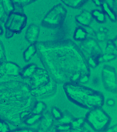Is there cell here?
I'll return each instance as SVG.
<instances>
[{"instance_id": "6da1fadb", "label": "cell", "mask_w": 117, "mask_h": 132, "mask_svg": "<svg viewBox=\"0 0 117 132\" xmlns=\"http://www.w3.org/2000/svg\"><path fill=\"white\" fill-rule=\"evenodd\" d=\"M43 62L54 81L65 84H85L89 80L88 64L79 49L73 45L43 47Z\"/></svg>"}, {"instance_id": "7a4b0ae2", "label": "cell", "mask_w": 117, "mask_h": 132, "mask_svg": "<svg viewBox=\"0 0 117 132\" xmlns=\"http://www.w3.org/2000/svg\"><path fill=\"white\" fill-rule=\"evenodd\" d=\"M63 88L68 99L80 107L91 110L102 108L104 103V97L100 92L80 84L66 83Z\"/></svg>"}, {"instance_id": "3957f363", "label": "cell", "mask_w": 117, "mask_h": 132, "mask_svg": "<svg viewBox=\"0 0 117 132\" xmlns=\"http://www.w3.org/2000/svg\"><path fill=\"white\" fill-rule=\"evenodd\" d=\"M85 120L92 129L97 132L106 131L111 122L110 116L102 108L90 110L87 113Z\"/></svg>"}, {"instance_id": "277c9868", "label": "cell", "mask_w": 117, "mask_h": 132, "mask_svg": "<svg viewBox=\"0 0 117 132\" xmlns=\"http://www.w3.org/2000/svg\"><path fill=\"white\" fill-rule=\"evenodd\" d=\"M102 79L104 86L108 92L115 93L117 92L116 72L113 67L105 66L102 70Z\"/></svg>"}, {"instance_id": "5b68a950", "label": "cell", "mask_w": 117, "mask_h": 132, "mask_svg": "<svg viewBox=\"0 0 117 132\" xmlns=\"http://www.w3.org/2000/svg\"><path fill=\"white\" fill-rule=\"evenodd\" d=\"M51 81L50 76L46 70L37 69L32 75L31 80V89L36 88L48 84Z\"/></svg>"}, {"instance_id": "8992f818", "label": "cell", "mask_w": 117, "mask_h": 132, "mask_svg": "<svg viewBox=\"0 0 117 132\" xmlns=\"http://www.w3.org/2000/svg\"><path fill=\"white\" fill-rule=\"evenodd\" d=\"M57 86L55 81H51L46 85L36 88L31 89V94L34 97H48L55 94Z\"/></svg>"}, {"instance_id": "52a82bcc", "label": "cell", "mask_w": 117, "mask_h": 132, "mask_svg": "<svg viewBox=\"0 0 117 132\" xmlns=\"http://www.w3.org/2000/svg\"><path fill=\"white\" fill-rule=\"evenodd\" d=\"M54 120L51 113L45 111L43 113L41 118L39 122L38 129L40 131H49L54 125Z\"/></svg>"}, {"instance_id": "ba28073f", "label": "cell", "mask_w": 117, "mask_h": 132, "mask_svg": "<svg viewBox=\"0 0 117 132\" xmlns=\"http://www.w3.org/2000/svg\"><path fill=\"white\" fill-rule=\"evenodd\" d=\"M85 122V118H74L71 123L72 131H82Z\"/></svg>"}, {"instance_id": "9c48e42d", "label": "cell", "mask_w": 117, "mask_h": 132, "mask_svg": "<svg viewBox=\"0 0 117 132\" xmlns=\"http://www.w3.org/2000/svg\"><path fill=\"white\" fill-rule=\"evenodd\" d=\"M47 108V105L44 102H36L32 111L31 113L33 114H42L44 112H45Z\"/></svg>"}, {"instance_id": "30bf717a", "label": "cell", "mask_w": 117, "mask_h": 132, "mask_svg": "<svg viewBox=\"0 0 117 132\" xmlns=\"http://www.w3.org/2000/svg\"><path fill=\"white\" fill-rule=\"evenodd\" d=\"M78 20L80 22L85 25H88L92 19L91 14L87 11H84L78 17Z\"/></svg>"}, {"instance_id": "8fae6325", "label": "cell", "mask_w": 117, "mask_h": 132, "mask_svg": "<svg viewBox=\"0 0 117 132\" xmlns=\"http://www.w3.org/2000/svg\"><path fill=\"white\" fill-rule=\"evenodd\" d=\"M75 118L73 116L67 112L63 113L62 118L57 121L58 123H71Z\"/></svg>"}, {"instance_id": "7c38bea8", "label": "cell", "mask_w": 117, "mask_h": 132, "mask_svg": "<svg viewBox=\"0 0 117 132\" xmlns=\"http://www.w3.org/2000/svg\"><path fill=\"white\" fill-rule=\"evenodd\" d=\"M54 129L55 131L57 132H68L72 130L71 123H58Z\"/></svg>"}, {"instance_id": "4fadbf2b", "label": "cell", "mask_w": 117, "mask_h": 132, "mask_svg": "<svg viewBox=\"0 0 117 132\" xmlns=\"http://www.w3.org/2000/svg\"><path fill=\"white\" fill-rule=\"evenodd\" d=\"M42 114H33L31 113V115H29L27 119V124L32 126L37 123L39 122L41 118Z\"/></svg>"}, {"instance_id": "5bb4252c", "label": "cell", "mask_w": 117, "mask_h": 132, "mask_svg": "<svg viewBox=\"0 0 117 132\" xmlns=\"http://www.w3.org/2000/svg\"><path fill=\"white\" fill-rule=\"evenodd\" d=\"M51 113L54 119L57 121L62 118L63 113L61 110L56 107H53L51 110Z\"/></svg>"}, {"instance_id": "9a60e30c", "label": "cell", "mask_w": 117, "mask_h": 132, "mask_svg": "<svg viewBox=\"0 0 117 132\" xmlns=\"http://www.w3.org/2000/svg\"><path fill=\"white\" fill-rule=\"evenodd\" d=\"M114 44H109L106 48V54H116V48Z\"/></svg>"}, {"instance_id": "2e32d148", "label": "cell", "mask_w": 117, "mask_h": 132, "mask_svg": "<svg viewBox=\"0 0 117 132\" xmlns=\"http://www.w3.org/2000/svg\"><path fill=\"white\" fill-rule=\"evenodd\" d=\"M93 15L96 16L97 19L99 22H103L105 20V16L104 14L98 11H95L93 13Z\"/></svg>"}, {"instance_id": "e0dca14e", "label": "cell", "mask_w": 117, "mask_h": 132, "mask_svg": "<svg viewBox=\"0 0 117 132\" xmlns=\"http://www.w3.org/2000/svg\"><path fill=\"white\" fill-rule=\"evenodd\" d=\"M86 33L82 29H79L76 33V38L79 39H83L86 36Z\"/></svg>"}, {"instance_id": "ac0fdd59", "label": "cell", "mask_w": 117, "mask_h": 132, "mask_svg": "<svg viewBox=\"0 0 117 132\" xmlns=\"http://www.w3.org/2000/svg\"><path fill=\"white\" fill-rule=\"evenodd\" d=\"M104 8L105 10L107 12V13L108 14V15L111 17L112 20L115 19V16L113 14V13L112 12L111 10V9L109 8L107 4H106V3H104Z\"/></svg>"}, {"instance_id": "d6986e66", "label": "cell", "mask_w": 117, "mask_h": 132, "mask_svg": "<svg viewBox=\"0 0 117 132\" xmlns=\"http://www.w3.org/2000/svg\"><path fill=\"white\" fill-rule=\"evenodd\" d=\"M9 130V127L6 123L0 119V132H6Z\"/></svg>"}, {"instance_id": "ffe728a7", "label": "cell", "mask_w": 117, "mask_h": 132, "mask_svg": "<svg viewBox=\"0 0 117 132\" xmlns=\"http://www.w3.org/2000/svg\"><path fill=\"white\" fill-rule=\"evenodd\" d=\"M36 51V50L35 47H31L30 48H29V51L27 52V54H28L27 55V59H29V57L32 56L34 54V53Z\"/></svg>"}, {"instance_id": "44dd1931", "label": "cell", "mask_w": 117, "mask_h": 132, "mask_svg": "<svg viewBox=\"0 0 117 132\" xmlns=\"http://www.w3.org/2000/svg\"><path fill=\"white\" fill-rule=\"evenodd\" d=\"M97 37L99 41L104 40L106 38L105 32H99L97 34Z\"/></svg>"}, {"instance_id": "7402d4cb", "label": "cell", "mask_w": 117, "mask_h": 132, "mask_svg": "<svg viewBox=\"0 0 117 132\" xmlns=\"http://www.w3.org/2000/svg\"><path fill=\"white\" fill-rule=\"evenodd\" d=\"M106 104L108 106L112 107L115 104V101L112 98H109L106 101Z\"/></svg>"}, {"instance_id": "603a6c76", "label": "cell", "mask_w": 117, "mask_h": 132, "mask_svg": "<svg viewBox=\"0 0 117 132\" xmlns=\"http://www.w3.org/2000/svg\"><path fill=\"white\" fill-rule=\"evenodd\" d=\"M80 1H66L65 3H68L69 5H71V6H76L79 4L80 3Z\"/></svg>"}, {"instance_id": "cb8c5ba5", "label": "cell", "mask_w": 117, "mask_h": 132, "mask_svg": "<svg viewBox=\"0 0 117 132\" xmlns=\"http://www.w3.org/2000/svg\"><path fill=\"white\" fill-rule=\"evenodd\" d=\"M106 132H117V125H114L106 130Z\"/></svg>"}, {"instance_id": "d4e9b609", "label": "cell", "mask_w": 117, "mask_h": 132, "mask_svg": "<svg viewBox=\"0 0 117 132\" xmlns=\"http://www.w3.org/2000/svg\"><path fill=\"white\" fill-rule=\"evenodd\" d=\"M93 84L97 85L99 82L98 79L97 78H95V79H93Z\"/></svg>"}, {"instance_id": "484cf974", "label": "cell", "mask_w": 117, "mask_h": 132, "mask_svg": "<svg viewBox=\"0 0 117 132\" xmlns=\"http://www.w3.org/2000/svg\"><path fill=\"white\" fill-rule=\"evenodd\" d=\"M95 2L97 5H100V2L99 1H95Z\"/></svg>"}]
</instances>
